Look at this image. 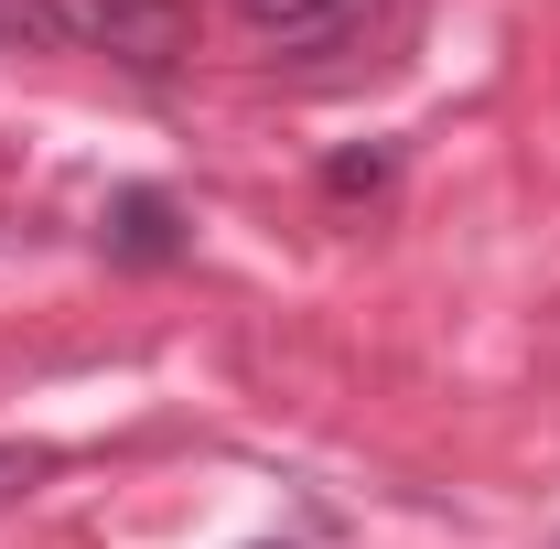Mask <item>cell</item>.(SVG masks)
Listing matches in <instances>:
<instances>
[{
    "instance_id": "cell-1",
    "label": "cell",
    "mask_w": 560,
    "mask_h": 549,
    "mask_svg": "<svg viewBox=\"0 0 560 549\" xmlns=\"http://www.w3.org/2000/svg\"><path fill=\"white\" fill-rule=\"evenodd\" d=\"M55 33H66V55H119V66L162 75V66H184L195 11L184 0H55Z\"/></svg>"
},
{
    "instance_id": "cell-2",
    "label": "cell",
    "mask_w": 560,
    "mask_h": 549,
    "mask_svg": "<svg viewBox=\"0 0 560 549\" xmlns=\"http://www.w3.org/2000/svg\"><path fill=\"white\" fill-rule=\"evenodd\" d=\"M108 259H130V270H162V259H184V215H173V195H151V184H130V195H108Z\"/></svg>"
},
{
    "instance_id": "cell-3",
    "label": "cell",
    "mask_w": 560,
    "mask_h": 549,
    "mask_svg": "<svg viewBox=\"0 0 560 549\" xmlns=\"http://www.w3.org/2000/svg\"><path fill=\"white\" fill-rule=\"evenodd\" d=\"M366 0H237V22L259 33V44H335Z\"/></svg>"
},
{
    "instance_id": "cell-4",
    "label": "cell",
    "mask_w": 560,
    "mask_h": 549,
    "mask_svg": "<svg viewBox=\"0 0 560 549\" xmlns=\"http://www.w3.org/2000/svg\"><path fill=\"white\" fill-rule=\"evenodd\" d=\"M44 475H55V453H44V442H0V517H11L22 495H44Z\"/></svg>"
},
{
    "instance_id": "cell-5",
    "label": "cell",
    "mask_w": 560,
    "mask_h": 549,
    "mask_svg": "<svg viewBox=\"0 0 560 549\" xmlns=\"http://www.w3.org/2000/svg\"><path fill=\"white\" fill-rule=\"evenodd\" d=\"M0 44H44V55H66V33H55V0H0Z\"/></svg>"
}]
</instances>
